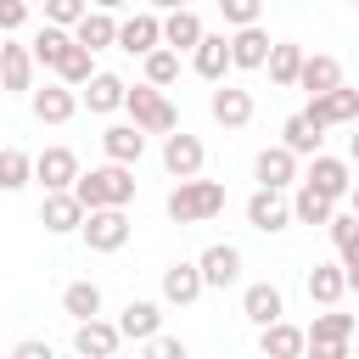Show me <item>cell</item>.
<instances>
[{"label":"cell","instance_id":"obj_21","mask_svg":"<svg viewBox=\"0 0 359 359\" xmlns=\"http://www.w3.org/2000/svg\"><path fill=\"white\" fill-rule=\"evenodd\" d=\"M39 224H45L50 236H73V230L84 224V208H79V196H73V191H50V196L39 202Z\"/></svg>","mask_w":359,"mask_h":359},{"label":"cell","instance_id":"obj_35","mask_svg":"<svg viewBox=\"0 0 359 359\" xmlns=\"http://www.w3.org/2000/svg\"><path fill=\"white\" fill-rule=\"evenodd\" d=\"M95 79V56L84 50V45H67V56H62V67H56V84H67V90H84Z\"/></svg>","mask_w":359,"mask_h":359},{"label":"cell","instance_id":"obj_36","mask_svg":"<svg viewBox=\"0 0 359 359\" xmlns=\"http://www.w3.org/2000/svg\"><path fill=\"white\" fill-rule=\"evenodd\" d=\"M331 213H337V202H325L320 191H309V185L297 180V196H292V219H297V224H331Z\"/></svg>","mask_w":359,"mask_h":359},{"label":"cell","instance_id":"obj_1","mask_svg":"<svg viewBox=\"0 0 359 359\" xmlns=\"http://www.w3.org/2000/svg\"><path fill=\"white\" fill-rule=\"evenodd\" d=\"M73 196H79L84 213H95V208H129V202H135V168H123V163H101V168H90V174L79 168Z\"/></svg>","mask_w":359,"mask_h":359},{"label":"cell","instance_id":"obj_10","mask_svg":"<svg viewBox=\"0 0 359 359\" xmlns=\"http://www.w3.org/2000/svg\"><path fill=\"white\" fill-rule=\"evenodd\" d=\"M34 180L45 185V196H50V191H73V180H79V157H73L67 146H45V151L34 157Z\"/></svg>","mask_w":359,"mask_h":359},{"label":"cell","instance_id":"obj_19","mask_svg":"<svg viewBox=\"0 0 359 359\" xmlns=\"http://www.w3.org/2000/svg\"><path fill=\"white\" fill-rule=\"evenodd\" d=\"M191 67H196V79L224 84V73H230V39L224 34H202L196 50H191Z\"/></svg>","mask_w":359,"mask_h":359},{"label":"cell","instance_id":"obj_9","mask_svg":"<svg viewBox=\"0 0 359 359\" xmlns=\"http://www.w3.org/2000/svg\"><path fill=\"white\" fill-rule=\"evenodd\" d=\"M157 45H163V17H157V11H135V17L118 22V50H129V56H151Z\"/></svg>","mask_w":359,"mask_h":359},{"label":"cell","instance_id":"obj_12","mask_svg":"<svg viewBox=\"0 0 359 359\" xmlns=\"http://www.w3.org/2000/svg\"><path fill=\"white\" fill-rule=\"evenodd\" d=\"M112 325H118V337H129V342H151V337L163 331V303H151V297H129L123 314H118Z\"/></svg>","mask_w":359,"mask_h":359},{"label":"cell","instance_id":"obj_48","mask_svg":"<svg viewBox=\"0 0 359 359\" xmlns=\"http://www.w3.org/2000/svg\"><path fill=\"white\" fill-rule=\"evenodd\" d=\"M348 163H353V168H359V129H353V135H348Z\"/></svg>","mask_w":359,"mask_h":359},{"label":"cell","instance_id":"obj_41","mask_svg":"<svg viewBox=\"0 0 359 359\" xmlns=\"http://www.w3.org/2000/svg\"><path fill=\"white\" fill-rule=\"evenodd\" d=\"M219 11H224V22H230V28H252V22L264 17V0H224Z\"/></svg>","mask_w":359,"mask_h":359},{"label":"cell","instance_id":"obj_18","mask_svg":"<svg viewBox=\"0 0 359 359\" xmlns=\"http://www.w3.org/2000/svg\"><path fill=\"white\" fill-rule=\"evenodd\" d=\"M269 45H275V39H269L258 22H252V28H236V34H230V67L258 73V67L269 62Z\"/></svg>","mask_w":359,"mask_h":359},{"label":"cell","instance_id":"obj_5","mask_svg":"<svg viewBox=\"0 0 359 359\" xmlns=\"http://www.w3.org/2000/svg\"><path fill=\"white\" fill-rule=\"evenodd\" d=\"M303 185L309 191H320L325 202H348V191H353V168H348V157H309V174H303Z\"/></svg>","mask_w":359,"mask_h":359},{"label":"cell","instance_id":"obj_25","mask_svg":"<svg viewBox=\"0 0 359 359\" xmlns=\"http://www.w3.org/2000/svg\"><path fill=\"white\" fill-rule=\"evenodd\" d=\"M123 95H129V84H123L118 73H95V79L79 90V107H90V112H101V118H107V112H118V107H123Z\"/></svg>","mask_w":359,"mask_h":359},{"label":"cell","instance_id":"obj_17","mask_svg":"<svg viewBox=\"0 0 359 359\" xmlns=\"http://www.w3.org/2000/svg\"><path fill=\"white\" fill-rule=\"evenodd\" d=\"M337 84H342V62H337V56H325V50H314V56L303 50V67H297V90H309V101H314V95H331Z\"/></svg>","mask_w":359,"mask_h":359},{"label":"cell","instance_id":"obj_51","mask_svg":"<svg viewBox=\"0 0 359 359\" xmlns=\"http://www.w3.org/2000/svg\"><path fill=\"white\" fill-rule=\"evenodd\" d=\"M213 6H224V0H213Z\"/></svg>","mask_w":359,"mask_h":359},{"label":"cell","instance_id":"obj_33","mask_svg":"<svg viewBox=\"0 0 359 359\" xmlns=\"http://www.w3.org/2000/svg\"><path fill=\"white\" fill-rule=\"evenodd\" d=\"M67 45H73V34H67V28H50V22H45V28L34 34L28 56H34V67H50V73H56V67H62V56H67Z\"/></svg>","mask_w":359,"mask_h":359},{"label":"cell","instance_id":"obj_20","mask_svg":"<svg viewBox=\"0 0 359 359\" xmlns=\"http://www.w3.org/2000/svg\"><path fill=\"white\" fill-rule=\"evenodd\" d=\"M28 107H34L39 123H67V118L79 112V90H67V84H45V90H28Z\"/></svg>","mask_w":359,"mask_h":359},{"label":"cell","instance_id":"obj_37","mask_svg":"<svg viewBox=\"0 0 359 359\" xmlns=\"http://www.w3.org/2000/svg\"><path fill=\"white\" fill-rule=\"evenodd\" d=\"M34 185V157L17 146H0V191H22Z\"/></svg>","mask_w":359,"mask_h":359},{"label":"cell","instance_id":"obj_26","mask_svg":"<svg viewBox=\"0 0 359 359\" xmlns=\"http://www.w3.org/2000/svg\"><path fill=\"white\" fill-rule=\"evenodd\" d=\"M0 90H11V95H22V90H34V56H28V45H0Z\"/></svg>","mask_w":359,"mask_h":359},{"label":"cell","instance_id":"obj_53","mask_svg":"<svg viewBox=\"0 0 359 359\" xmlns=\"http://www.w3.org/2000/svg\"><path fill=\"white\" fill-rule=\"evenodd\" d=\"M348 6H359V0H348Z\"/></svg>","mask_w":359,"mask_h":359},{"label":"cell","instance_id":"obj_29","mask_svg":"<svg viewBox=\"0 0 359 359\" xmlns=\"http://www.w3.org/2000/svg\"><path fill=\"white\" fill-rule=\"evenodd\" d=\"M269 84L275 90H297V67H303V45H292V39H275L269 45Z\"/></svg>","mask_w":359,"mask_h":359},{"label":"cell","instance_id":"obj_22","mask_svg":"<svg viewBox=\"0 0 359 359\" xmlns=\"http://www.w3.org/2000/svg\"><path fill=\"white\" fill-rule=\"evenodd\" d=\"M101 151H107V163L135 168V163L146 157V135H140L135 123H112V129H101Z\"/></svg>","mask_w":359,"mask_h":359},{"label":"cell","instance_id":"obj_38","mask_svg":"<svg viewBox=\"0 0 359 359\" xmlns=\"http://www.w3.org/2000/svg\"><path fill=\"white\" fill-rule=\"evenodd\" d=\"M331 241H337V258H342V269H353L359 264V219L353 213H331Z\"/></svg>","mask_w":359,"mask_h":359},{"label":"cell","instance_id":"obj_47","mask_svg":"<svg viewBox=\"0 0 359 359\" xmlns=\"http://www.w3.org/2000/svg\"><path fill=\"white\" fill-rule=\"evenodd\" d=\"M118 6H129V0H90V11H118Z\"/></svg>","mask_w":359,"mask_h":359},{"label":"cell","instance_id":"obj_50","mask_svg":"<svg viewBox=\"0 0 359 359\" xmlns=\"http://www.w3.org/2000/svg\"><path fill=\"white\" fill-rule=\"evenodd\" d=\"M348 208H353V219H359V180H353V191H348Z\"/></svg>","mask_w":359,"mask_h":359},{"label":"cell","instance_id":"obj_16","mask_svg":"<svg viewBox=\"0 0 359 359\" xmlns=\"http://www.w3.org/2000/svg\"><path fill=\"white\" fill-rule=\"evenodd\" d=\"M241 314L264 331V325H275V320H286V297H280V286L275 280H252L247 292H241Z\"/></svg>","mask_w":359,"mask_h":359},{"label":"cell","instance_id":"obj_6","mask_svg":"<svg viewBox=\"0 0 359 359\" xmlns=\"http://www.w3.org/2000/svg\"><path fill=\"white\" fill-rule=\"evenodd\" d=\"M196 275H202V292H224V286H236V280H241V247H230V241L202 247Z\"/></svg>","mask_w":359,"mask_h":359},{"label":"cell","instance_id":"obj_31","mask_svg":"<svg viewBox=\"0 0 359 359\" xmlns=\"http://www.w3.org/2000/svg\"><path fill=\"white\" fill-rule=\"evenodd\" d=\"M342 292H348V275H342V264H314V269H309V303H320V309H337V303H342Z\"/></svg>","mask_w":359,"mask_h":359},{"label":"cell","instance_id":"obj_28","mask_svg":"<svg viewBox=\"0 0 359 359\" xmlns=\"http://www.w3.org/2000/svg\"><path fill=\"white\" fill-rule=\"evenodd\" d=\"M202 34H208V28H202V17H196L191 6L163 17V45H168L174 56H180V50H196V39H202Z\"/></svg>","mask_w":359,"mask_h":359},{"label":"cell","instance_id":"obj_34","mask_svg":"<svg viewBox=\"0 0 359 359\" xmlns=\"http://www.w3.org/2000/svg\"><path fill=\"white\" fill-rule=\"evenodd\" d=\"M62 309L73 314V325H79V320H95V314H101V286H95V280H67V286H62Z\"/></svg>","mask_w":359,"mask_h":359},{"label":"cell","instance_id":"obj_23","mask_svg":"<svg viewBox=\"0 0 359 359\" xmlns=\"http://www.w3.org/2000/svg\"><path fill=\"white\" fill-rule=\"evenodd\" d=\"M202 297V275H196V258L185 264V258H174L168 269H163V303H174V309H185V303H196Z\"/></svg>","mask_w":359,"mask_h":359},{"label":"cell","instance_id":"obj_46","mask_svg":"<svg viewBox=\"0 0 359 359\" xmlns=\"http://www.w3.org/2000/svg\"><path fill=\"white\" fill-rule=\"evenodd\" d=\"M185 6H191V0H151V11H163V17H168V11H185Z\"/></svg>","mask_w":359,"mask_h":359},{"label":"cell","instance_id":"obj_43","mask_svg":"<svg viewBox=\"0 0 359 359\" xmlns=\"http://www.w3.org/2000/svg\"><path fill=\"white\" fill-rule=\"evenodd\" d=\"M28 0H0V34H17V28H28Z\"/></svg>","mask_w":359,"mask_h":359},{"label":"cell","instance_id":"obj_14","mask_svg":"<svg viewBox=\"0 0 359 359\" xmlns=\"http://www.w3.org/2000/svg\"><path fill=\"white\" fill-rule=\"evenodd\" d=\"M208 112H213V123H224V129H247V123H252V90L219 84V90L208 95Z\"/></svg>","mask_w":359,"mask_h":359},{"label":"cell","instance_id":"obj_32","mask_svg":"<svg viewBox=\"0 0 359 359\" xmlns=\"http://www.w3.org/2000/svg\"><path fill=\"white\" fill-rule=\"evenodd\" d=\"M353 331H359V320H353V314H342V309H320V314L303 325V337H309V342H353Z\"/></svg>","mask_w":359,"mask_h":359},{"label":"cell","instance_id":"obj_24","mask_svg":"<svg viewBox=\"0 0 359 359\" xmlns=\"http://www.w3.org/2000/svg\"><path fill=\"white\" fill-rule=\"evenodd\" d=\"M303 325H292V320H275V325H264L258 331V353L264 359H303Z\"/></svg>","mask_w":359,"mask_h":359},{"label":"cell","instance_id":"obj_11","mask_svg":"<svg viewBox=\"0 0 359 359\" xmlns=\"http://www.w3.org/2000/svg\"><path fill=\"white\" fill-rule=\"evenodd\" d=\"M252 180H258V191H286V185H297V157L286 146H264L252 157Z\"/></svg>","mask_w":359,"mask_h":359},{"label":"cell","instance_id":"obj_30","mask_svg":"<svg viewBox=\"0 0 359 359\" xmlns=\"http://www.w3.org/2000/svg\"><path fill=\"white\" fill-rule=\"evenodd\" d=\"M280 146H286L292 157H320V146H325V129H314L303 112H292V118L280 123Z\"/></svg>","mask_w":359,"mask_h":359},{"label":"cell","instance_id":"obj_2","mask_svg":"<svg viewBox=\"0 0 359 359\" xmlns=\"http://www.w3.org/2000/svg\"><path fill=\"white\" fill-rule=\"evenodd\" d=\"M168 219L174 224H202V219H213V213H224V185L219 180H180L174 191H168Z\"/></svg>","mask_w":359,"mask_h":359},{"label":"cell","instance_id":"obj_52","mask_svg":"<svg viewBox=\"0 0 359 359\" xmlns=\"http://www.w3.org/2000/svg\"><path fill=\"white\" fill-rule=\"evenodd\" d=\"M28 6H39V0H28Z\"/></svg>","mask_w":359,"mask_h":359},{"label":"cell","instance_id":"obj_45","mask_svg":"<svg viewBox=\"0 0 359 359\" xmlns=\"http://www.w3.org/2000/svg\"><path fill=\"white\" fill-rule=\"evenodd\" d=\"M11 359H56V353H50V342H39V337H22V342L11 348Z\"/></svg>","mask_w":359,"mask_h":359},{"label":"cell","instance_id":"obj_42","mask_svg":"<svg viewBox=\"0 0 359 359\" xmlns=\"http://www.w3.org/2000/svg\"><path fill=\"white\" fill-rule=\"evenodd\" d=\"M146 348V359H191V348L180 342V337H168V331H157L151 342H140Z\"/></svg>","mask_w":359,"mask_h":359},{"label":"cell","instance_id":"obj_4","mask_svg":"<svg viewBox=\"0 0 359 359\" xmlns=\"http://www.w3.org/2000/svg\"><path fill=\"white\" fill-rule=\"evenodd\" d=\"M129 213L123 208H95V213H84V224H79V236H84V247L90 252H118L123 241H129Z\"/></svg>","mask_w":359,"mask_h":359},{"label":"cell","instance_id":"obj_49","mask_svg":"<svg viewBox=\"0 0 359 359\" xmlns=\"http://www.w3.org/2000/svg\"><path fill=\"white\" fill-rule=\"evenodd\" d=\"M342 275H348V292H359V264H353V269H342Z\"/></svg>","mask_w":359,"mask_h":359},{"label":"cell","instance_id":"obj_40","mask_svg":"<svg viewBox=\"0 0 359 359\" xmlns=\"http://www.w3.org/2000/svg\"><path fill=\"white\" fill-rule=\"evenodd\" d=\"M39 6H45V22H50V28H67V34H73L79 17L90 11V0H39Z\"/></svg>","mask_w":359,"mask_h":359},{"label":"cell","instance_id":"obj_13","mask_svg":"<svg viewBox=\"0 0 359 359\" xmlns=\"http://www.w3.org/2000/svg\"><path fill=\"white\" fill-rule=\"evenodd\" d=\"M118 342H123V337H118V325H112V320H101V314L73 325V353H79V359H112V353H118Z\"/></svg>","mask_w":359,"mask_h":359},{"label":"cell","instance_id":"obj_27","mask_svg":"<svg viewBox=\"0 0 359 359\" xmlns=\"http://www.w3.org/2000/svg\"><path fill=\"white\" fill-rule=\"evenodd\" d=\"M73 45H84L90 56L107 50V45H118V17H112V11H84L79 28H73Z\"/></svg>","mask_w":359,"mask_h":359},{"label":"cell","instance_id":"obj_3","mask_svg":"<svg viewBox=\"0 0 359 359\" xmlns=\"http://www.w3.org/2000/svg\"><path fill=\"white\" fill-rule=\"evenodd\" d=\"M123 112H129V123H135L140 135H174V129H180L174 101H168L163 90H151V84H135V90L123 95Z\"/></svg>","mask_w":359,"mask_h":359},{"label":"cell","instance_id":"obj_8","mask_svg":"<svg viewBox=\"0 0 359 359\" xmlns=\"http://www.w3.org/2000/svg\"><path fill=\"white\" fill-rule=\"evenodd\" d=\"M202 163H208V146H202L196 135H185V129L163 135V168H168L174 180H196Z\"/></svg>","mask_w":359,"mask_h":359},{"label":"cell","instance_id":"obj_44","mask_svg":"<svg viewBox=\"0 0 359 359\" xmlns=\"http://www.w3.org/2000/svg\"><path fill=\"white\" fill-rule=\"evenodd\" d=\"M303 359H348V342H303Z\"/></svg>","mask_w":359,"mask_h":359},{"label":"cell","instance_id":"obj_7","mask_svg":"<svg viewBox=\"0 0 359 359\" xmlns=\"http://www.w3.org/2000/svg\"><path fill=\"white\" fill-rule=\"evenodd\" d=\"M303 118H309L314 129H337V123H359V90H353V84H337L331 95H314V101L303 107Z\"/></svg>","mask_w":359,"mask_h":359},{"label":"cell","instance_id":"obj_15","mask_svg":"<svg viewBox=\"0 0 359 359\" xmlns=\"http://www.w3.org/2000/svg\"><path fill=\"white\" fill-rule=\"evenodd\" d=\"M247 224L264 230V236H280V230L292 224V202H286L280 191H252V196H247Z\"/></svg>","mask_w":359,"mask_h":359},{"label":"cell","instance_id":"obj_39","mask_svg":"<svg viewBox=\"0 0 359 359\" xmlns=\"http://www.w3.org/2000/svg\"><path fill=\"white\" fill-rule=\"evenodd\" d=\"M140 62H146V84H151V90H168V84L180 79V56H174L168 45H157V50L140 56Z\"/></svg>","mask_w":359,"mask_h":359}]
</instances>
